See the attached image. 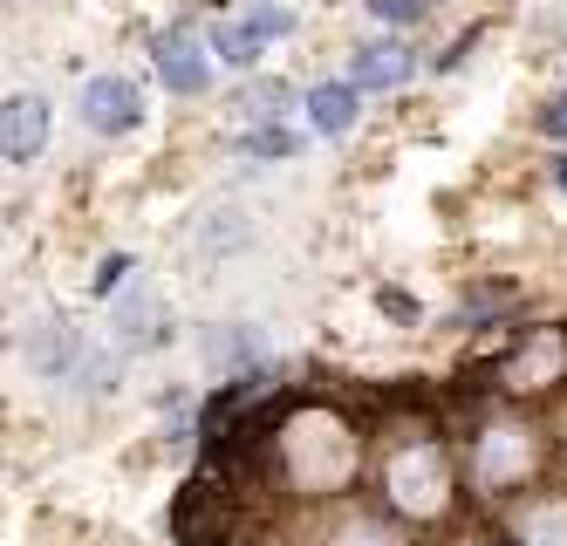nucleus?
Here are the masks:
<instances>
[{"label": "nucleus", "instance_id": "1", "mask_svg": "<svg viewBox=\"0 0 567 546\" xmlns=\"http://www.w3.org/2000/svg\"><path fill=\"white\" fill-rule=\"evenodd\" d=\"M274 472L295 498H342L362 472V437L336 403H295L274 416Z\"/></svg>", "mask_w": 567, "mask_h": 546}, {"label": "nucleus", "instance_id": "2", "mask_svg": "<svg viewBox=\"0 0 567 546\" xmlns=\"http://www.w3.org/2000/svg\"><path fill=\"white\" fill-rule=\"evenodd\" d=\"M377 492H383V506L396 519H411V526L444 519V513H452V498H458L452 492V451H444V437L431 424L390 431L383 451H377Z\"/></svg>", "mask_w": 567, "mask_h": 546}, {"label": "nucleus", "instance_id": "3", "mask_svg": "<svg viewBox=\"0 0 567 546\" xmlns=\"http://www.w3.org/2000/svg\"><path fill=\"white\" fill-rule=\"evenodd\" d=\"M540 424H526L519 410H493L472 424V485L485 498H519L526 485L540 478Z\"/></svg>", "mask_w": 567, "mask_h": 546}, {"label": "nucleus", "instance_id": "4", "mask_svg": "<svg viewBox=\"0 0 567 546\" xmlns=\"http://www.w3.org/2000/svg\"><path fill=\"white\" fill-rule=\"evenodd\" d=\"M567 383V328H526L499 356V390L506 396H540Z\"/></svg>", "mask_w": 567, "mask_h": 546}, {"label": "nucleus", "instance_id": "5", "mask_svg": "<svg viewBox=\"0 0 567 546\" xmlns=\"http://www.w3.org/2000/svg\"><path fill=\"white\" fill-rule=\"evenodd\" d=\"M75 116H83L96 137H131L144 123V96H137L131 75H90L83 96H75Z\"/></svg>", "mask_w": 567, "mask_h": 546}, {"label": "nucleus", "instance_id": "6", "mask_svg": "<svg viewBox=\"0 0 567 546\" xmlns=\"http://www.w3.org/2000/svg\"><path fill=\"white\" fill-rule=\"evenodd\" d=\"M151 62H157V82H165L172 96H206L213 62H206V41H198L192 28H165V34H151Z\"/></svg>", "mask_w": 567, "mask_h": 546}, {"label": "nucleus", "instance_id": "7", "mask_svg": "<svg viewBox=\"0 0 567 546\" xmlns=\"http://www.w3.org/2000/svg\"><path fill=\"white\" fill-rule=\"evenodd\" d=\"M49 103L42 96H8V103H0V157H8V164H34V157H42L49 151Z\"/></svg>", "mask_w": 567, "mask_h": 546}, {"label": "nucleus", "instance_id": "8", "mask_svg": "<svg viewBox=\"0 0 567 546\" xmlns=\"http://www.w3.org/2000/svg\"><path fill=\"white\" fill-rule=\"evenodd\" d=\"M506 546H567V492L513 498V513H506Z\"/></svg>", "mask_w": 567, "mask_h": 546}, {"label": "nucleus", "instance_id": "9", "mask_svg": "<svg viewBox=\"0 0 567 546\" xmlns=\"http://www.w3.org/2000/svg\"><path fill=\"white\" fill-rule=\"evenodd\" d=\"M411 69H417V55L403 49V41H362L355 62H349V90H355V96H362V90H403V82H411Z\"/></svg>", "mask_w": 567, "mask_h": 546}, {"label": "nucleus", "instance_id": "10", "mask_svg": "<svg viewBox=\"0 0 567 546\" xmlns=\"http://www.w3.org/2000/svg\"><path fill=\"white\" fill-rule=\"evenodd\" d=\"M301 110H308V123H315L321 137H342L349 123H355V110H362V96L349 90V82H315Z\"/></svg>", "mask_w": 567, "mask_h": 546}, {"label": "nucleus", "instance_id": "11", "mask_svg": "<svg viewBox=\"0 0 567 546\" xmlns=\"http://www.w3.org/2000/svg\"><path fill=\"white\" fill-rule=\"evenodd\" d=\"M321 546H411V533L396 519H383V513H342Z\"/></svg>", "mask_w": 567, "mask_h": 546}, {"label": "nucleus", "instance_id": "12", "mask_svg": "<svg viewBox=\"0 0 567 546\" xmlns=\"http://www.w3.org/2000/svg\"><path fill=\"white\" fill-rule=\"evenodd\" d=\"M206 55H219L226 69H254V62H260V41H254L247 28H239V21H226V28L206 41Z\"/></svg>", "mask_w": 567, "mask_h": 546}, {"label": "nucleus", "instance_id": "13", "mask_svg": "<svg viewBox=\"0 0 567 546\" xmlns=\"http://www.w3.org/2000/svg\"><path fill=\"white\" fill-rule=\"evenodd\" d=\"M239 28H247V34L260 41V49H267V41L295 34V14H288V8H267V0H260V8H247V21H239Z\"/></svg>", "mask_w": 567, "mask_h": 546}, {"label": "nucleus", "instance_id": "14", "mask_svg": "<svg viewBox=\"0 0 567 546\" xmlns=\"http://www.w3.org/2000/svg\"><path fill=\"white\" fill-rule=\"evenodd\" d=\"M295 103V90H288V82H254V90H247V103H239V110H254L260 123H274L280 110H288Z\"/></svg>", "mask_w": 567, "mask_h": 546}, {"label": "nucleus", "instance_id": "15", "mask_svg": "<svg viewBox=\"0 0 567 546\" xmlns=\"http://www.w3.org/2000/svg\"><path fill=\"white\" fill-rule=\"evenodd\" d=\"M247 157H295V131L260 123V131H247Z\"/></svg>", "mask_w": 567, "mask_h": 546}, {"label": "nucleus", "instance_id": "16", "mask_svg": "<svg viewBox=\"0 0 567 546\" xmlns=\"http://www.w3.org/2000/svg\"><path fill=\"white\" fill-rule=\"evenodd\" d=\"M260 356V334L233 328V334H213V362H254Z\"/></svg>", "mask_w": 567, "mask_h": 546}, {"label": "nucleus", "instance_id": "17", "mask_svg": "<svg viewBox=\"0 0 567 546\" xmlns=\"http://www.w3.org/2000/svg\"><path fill=\"white\" fill-rule=\"evenodd\" d=\"M424 8H431V0H370V14L377 21H396V28L403 21H424Z\"/></svg>", "mask_w": 567, "mask_h": 546}, {"label": "nucleus", "instance_id": "18", "mask_svg": "<svg viewBox=\"0 0 567 546\" xmlns=\"http://www.w3.org/2000/svg\"><path fill=\"white\" fill-rule=\"evenodd\" d=\"M124 274H131V260H124V254H110V260L96 267V280H90V293H116V287H124Z\"/></svg>", "mask_w": 567, "mask_h": 546}, {"label": "nucleus", "instance_id": "19", "mask_svg": "<svg viewBox=\"0 0 567 546\" xmlns=\"http://www.w3.org/2000/svg\"><path fill=\"white\" fill-rule=\"evenodd\" d=\"M540 131H547V137H567V90H560V96H547V110H540Z\"/></svg>", "mask_w": 567, "mask_h": 546}, {"label": "nucleus", "instance_id": "20", "mask_svg": "<svg viewBox=\"0 0 567 546\" xmlns=\"http://www.w3.org/2000/svg\"><path fill=\"white\" fill-rule=\"evenodd\" d=\"M554 185H560V192H567V157H554Z\"/></svg>", "mask_w": 567, "mask_h": 546}, {"label": "nucleus", "instance_id": "21", "mask_svg": "<svg viewBox=\"0 0 567 546\" xmlns=\"http://www.w3.org/2000/svg\"><path fill=\"white\" fill-rule=\"evenodd\" d=\"M458 546H499V539H458Z\"/></svg>", "mask_w": 567, "mask_h": 546}]
</instances>
